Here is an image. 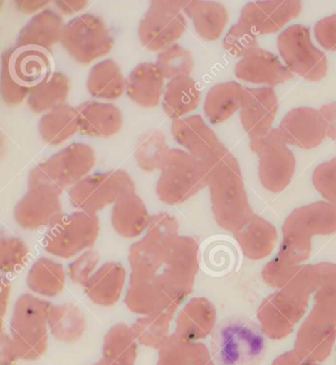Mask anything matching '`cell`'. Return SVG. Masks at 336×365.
Instances as JSON below:
<instances>
[{"mask_svg": "<svg viewBox=\"0 0 336 365\" xmlns=\"http://www.w3.org/2000/svg\"><path fill=\"white\" fill-rule=\"evenodd\" d=\"M202 163L209 180L213 217L220 227L235 234L255 217L240 164L225 146Z\"/></svg>", "mask_w": 336, "mask_h": 365, "instance_id": "cell-2", "label": "cell"}, {"mask_svg": "<svg viewBox=\"0 0 336 365\" xmlns=\"http://www.w3.org/2000/svg\"><path fill=\"white\" fill-rule=\"evenodd\" d=\"M317 289V267L302 266L285 287L263 299L258 307V319L264 335L282 340L291 334L306 312L310 295Z\"/></svg>", "mask_w": 336, "mask_h": 365, "instance_id": "cell-3", "label": "cell"}, {"mask_svg": "<svg viewBox=\"0 0 336 365\" xmlns=\"http://www.w3.org/2000/svg\"><path fill=\"white\" fill-rule=\"evenodd\" d=\"M149 220L147 207L135 192L122 195L112 207V228L122 237H137L147 230Z\"/></svg>", "mask_w": 336, "mask_h": 365, "instance_id": "cell-28", "label": "cell"}, {"mask_svg": "<svg viewBox=\"0 0 336 365\" xmlns=\"http://www.w3.org/2000/svg\"><path fill=\"white\" fill-rule=\"evenodd\" d=\"M70 81L63 73L53 71L48 78L31 90L28 96V106L36 114L48 113L53 108L65 104Z\"/></svg>", "mask_w": 336, "mask_h": 365, "instance_id": "cell-37", "label": "cell"}, {"mask_svg": "<svg viewBox=\"0 0 336 365\" xmlns=\"http://www.w3.org/2000/svg\"><path fill=\"white\" fill-rule=\"evenodd\" d=\"M165 77L157 64H138L127 79V94L132 101L143 108H154L160 102Z\"/></svg>", "mask_w": 336, "mask_h": 365, "instance_id": "cell-27", "label": "cell"}, {"mask_svg": "<svg viewBox=\"0 0 336 365\" xmlns=\"http://www.w3.org/2000/svg\"><path fill=\"white\" fill-rule=\"evenodd\" d=\"M250 145L260 159L258 176L263 187L273 192L285 190L295 173L296 158L279 128H273L260 140H251Z\"/></svg>", "mask_w": 336, "mask_h": 365, "instance_id": "cell-14", "label": "cell"}, {"mask_svg": "<svg viewBox=\"0 0 336 365\" xmlns=\"http://www.w3.org/2000/svg\"><path fill=\"white\" fill-rule=\"evenodd\" d=\"M301 268L302 264L293 266L276 255L263 267L261 276L269 287L280 289L298 274Z\"/></svg>", "mask_w": 336, "mask_h": 365, "instance_id": "cell-45", "label": "cell"}, {"mask_svg": "<svg viewBox=\"0 0 336 365\" xmlns=\"http://www.w3.org/2000/svg\"><path fill=\"white\" fill-rule=\"evenodd\" d=\"M137 344L130 326L115 324L109 329L103 341L101 359L109 365H135Z\"/></svg>", "mask_w": 336, "mask_h": 365, "instance_id": "cell-35", "label": "cell"}, {"mask_svg": "<svg viewBox=\"0 0 336 365\" xmlns=\"http://www.w3.org/2000/svg\"><path fill=\"white\" fill-rule=\"evenodd\" d=\"M207 182L201 161L186 150L171 149L161 168L156 194L164 204H183L207 187Z\"/></svg>", "mask_w": 336, "mask_h": 365, "instance_id": "cell-9", "label": "cell"}, {"mask_svg": "<svg viewBox=\"0 0 336 365\" xmlns=\"http://www.w3.org/2000/svg\"><path fill=\"white\" fill-rule=\"evenodd\" d=\"M48 320L51 335L63 344L80 340L87 328L85 315L73 303L51 305Z\"/></svg>", "mask_w": 336, "mask_h": 365, "instance_id": "cell-33", "label": "cell"}, {"mask_svg": "<svg viewBox=\"0 0 336 365\" xmlns=\"http://www.w3.org/2000/svg\"><path fill=\"white\" fill-rule=\"evenodd\" d=\"M205 365H217L216 364H215L214 361H209V364H206Z\"/></svg>", "mask_w": 336, "mask_h": 365, "instance_id": "cell-56", "label": "cell"}, {"mask_svg": "<svg viewBox=\"0 0 336 365\" xmlns=\"http://www.w3.org/2000/svg\"><path fill=\"white\" fill-rule=\"evenodd\" d=\"M64 20L60 13L45 9L36 14L18 35L17 48H34L50 50L61 42Z\"/></svg>", "mask_w": 336, "mask_h": 365, "instance_id": "cell-26", "label": "cell"}, {"mask_svg": "<svg viewBox=\"0 0 336 365\" xmlns=\"http://www.w3.org/2000/svg\"><path fill=\"white\" fill-rule=\"evenodd\" d=\"M156 64L165 79L171 81L174 77L189 76L194 71V60L191 51L174 43L159 53Z\"/></svg>", "mask_w": 336, "mask_h": 365, "instance_id": "cell-41", "label": "cell"}, {"mask_svg": "<svg viewBox=\"0 0 336 365\" xmlns=\"http://www.w3.org/2000/svg\"><path fill=\"white\" fill-rule=\"evenodd\" d=\"M96 162L95 150L85 143H73L30 171L28 187L46 186L58 194L88 176Z\"/></svg>", "mask_w": 336, "mask_h": 365, "instance_id": "cell-8", "label": "cell"}, {"mask_svg": "<svg viewBox=\"0 0 336 365\" xmlns=\"http://www.w3.org/2000/svg\"><path fill=\"white\" fill-rule=\"evenodd\" d=\"M317 271V289L314 306L336 315V264H315Z\"/></svg>", "mask_w": 336, "mask_h": 365, "instance_id": "cell-42", "label": "cell"}, {"mask_svg": "<svg viewBox=\"0 0 336 365\" xmlns=\"http://www.w3.org/2000/svg\"><path fill=\"white\" fill-rule=\"evenodd\" d=\"M127 271L117 262L102 264L83 285L84 292L94 304L111 307L119 302L124 290Z\"/></svg>", "mask_w": 336, "mask_h": 365, "instance_id": "cell-25", "label": "cell"}, {"mask_svg": "<svg viewBox=\"0 0 336 365\" xmlns=\"http://www.w3.org/2000/svg\"><path fill=\"white\" fill-rule=\"evenodd\" d=\"M315 38L322 48L336 51V14L320 20L315 26Z\"/></svg>", "mask_w": 336, "mask_h": 365, "instance_id": "cell-48", "label": "cell"}, {"mask_svg": "<svg viewBox=\"0 0 336 365\" xmlns=\"http://www.w3.org/2000/svg\"><path fill=\"white\" fill-rule=\"evenodd\" d=\"M100 233L97 215L82 210L61 215L48 227L43 239L46 252L61 259H70L96 243Z\"/></svg>", "mask_w": 336, "mask_h": 365, "instance_id": "cell-10", "label": "cell"}, {"mask_svg": "<svg viewBox=\"0 0 336 365\" xmlns=\"http://www.w3.org/2000/svg\"><path fill=\"white\" fill-rule=\"evenodd\" d=\"M170 150L166 136L161 130H148L140 136L135 145V161L141 170H161Z\"/></svg>", "mask_w": 336, "mask_h": 365, "instance_id": "cell-40", "label": "cell"}, {"mask_svg": "<svg viewBox=\"0 0 336 365\" xmlns=\"http://www.w3.org/2000/svg\"><path fill=\"white\" fill-rule=\"evenodd\" d=\"M61 43L74 61L86 66L109 53L115 41L101 18L86 13L66 23Z\"/></svg>", "mask_w": 336, "mask_h": 365, "instance_id": "cell-11", "label": "cell"}, {"mask_svg": "<svg viewBox=\"0 0 336 365\" xmlns=\"http://www.w3.org/2000/svg\"><path fill=\"white\" fill-rule=\"evenodd\" d=\"M199 253L196 239L179 235L176 217L166 212L151 215L145 235L128 251V310L141 316L176 314L194 289Z\"/></svg>", "mask_w": 336, "mask_h": 365, "instance_id": "cell-1", "label": "cell"}, {"mask_svg": "<svg viewBox=\"0 0 336 365\" xmlns=\"http://www.w3.org/2000/svg\"><path fill=\"white\" fill-rule=\"evenodd\" d=\"M266 353L264 333L251 319H225L212 331L210 354L217 365H258Z\"/></svg>", "mask_w": 336, "mask_h": 365, "instance_id": "cell-5", "label": "cell"}, {"mask_svg": "<svg viewBox=\"0 0 336 365\" xmlns=\"http://www.w3.org/2000/svg\"><path fill=\"white\" fill-rule=\"evenodd\" d=\"M93 365H109V364H106V362L103 361V359H100V361L98 362H96V364H94Z\"/></svg>", "mask_w": 336, "mask_h": 365, "instance_id": "cell-55", "label": "cell"}, {"mask_svg": "<svg viewBox=\"0 0 336 365\" xmlns=\"http://www.w3.org/2000/svg\"><path fill=\"white\" fill-rule=\"evenodd\" d=\"M320 112L327 123V136L336 143V102L324 105Z\"/></svg>", "mask_w": 336, "mask_h": 365, "instance_id": "cell-50", "label": "cell"}, {"mask_svg": "<svg viewBox=\"0 0 336 365\" xmlns=\"http://www.w3.org/2000/svg\"><path fill=\"white\" fill-rule=\"evenodd\" d=\"M279 130L287 145L304 149L319 146L327 136V123L320 110L301 107L290 110L282 119Z\"/></svg>", "mask_w": 336, "mask_h": 365, "instance_id": "cell-20", "label": "cell"}, {"mask_svg": "<svg viewBox=\"0 0 336 365\" xmlns=\"http://www.w3.org/2000/svg\"><path fill=\"white\" fill-rule=\"evenodd\" d=\"M135 192V182L124 170L88 175L69 190V200L78 210L97 215L122 195Z\"/></svg>", "mask_w": 336, "mask_h": 365, "instance_id": "cell-12", "label": "cell"}, {"mask_svg": "<svg viewBox=\"0 0 336 365\" xmlns=\"http://www.w3.org/2000/svg\"><path fill=\"white\" fill-rule=\"evenodd\" d=\"M99 261L100 256L96 251L87 250L84 252L75 261L69 264L68 268L69 279L73 284H85L87 280L93 276Z\"/></svg>", "mask_w": 336, "mask_h": 365, "instance_id": "cell-47", "label": "cell"}, {"mask_svg": "<svg viewBox=\"0 0 336 365\" xmlns=\"http://www.w3.org/2000/svg\"><path fill=\"white\" fill-rule=\"evenodd\" d=\"M312 181L324 199L336 205V158L317 166Z\"/></svg>", "mask_w": 336, "mask_h": 365, "instance_id": "cell-46", "label": "cell"}, {"mask_svg": "<svg viewBox=\"0 0 336 365\" xmlns=\"http://www.w3.org/2000/svg\"><path fill=\"white\" fill-rule=\"evenodd\" d=\"M61 194L46 186L28 187L24 197L14 207V220L25 230L48 227L63 212Z\"/></svg>", "mask_w": 336, "mask_h": 365, "instance_id": "cell-17", "label": "cell"}, {"mask_svg": "<svg viewBox=\"0 0 336 365\" xmlns=\"http://www.w3.org/2000/svg\"><path fill=\"white\" fill-rule=\"evenodd\" d=\"M223 47L231 56L243 58L248 51L258 48V38L256 35L238 22L230 28L223 38Z\"/></svg>", "mask_w": 336, "mask_h": 365, "instance_id": "cell-44", "label": "cell"}, {"mask_svg": "<svg viewBox=\"0 0 336 365\" xmlns=\"http://www.w3.org/2000/svg\"><path fill=\"white\" fill-rule=\"evenodd\" d=\"M246 87L235 81L223 82L209 89L204 101V113L213 125L229 119L242 107Z\"/></svg>", "mask_w": 336, "mask_h": 365, "instance_id": "cell-31", "label": "cell"}, {"mask_svg": "<svg viewBox=\"0 0 336 365\" xmlns=\"http://www.w3.org/2000/svg\"><path fill=\"white\" fill-rule=\"evenodd\" d=\"M235 76L240 81L273 87L292 79L293 73L281 63L278 56L258 47L248 51L238 61Z\"/></svg>", "mask_w": 336, "mask_h": 365, "instance_id": "cell-22", "label": "cell"}, {"mask_svg": "<svg viewBox=\"0 0 336 365\" xmlns=\"http://www.w3.org/2000/svg\"><path fill=\"white\" fill-rule=\"evenodd\" d=\"M199 86L191 76L174 77L167 83L163 109L170 119L176 120L184 118L199 107Z\"/></svg>", "mask_w": 336, "mask_h": 365, "instance_id": "cell-32", "label": "cell"}, {"mask_svg": "<svg viewBox=\"0 0 336 365\" xmlns=\"http://www.w3.org/2000/svg\"><path fill=\"white\" fill-rule=\"evenodd\" d=\"M11 292V282L6 277H1V292H0V311H1V319L4 321L9 307V295Z\"/></svg>", "mask_w": 336, "mask_h": 365, "instance_id": "cell-54", "label": "cell"}, {"mask_svg": "<svg viewBox=\"0 0 336 365\" xmlns=\"http://www.w3.org/2000/svg\"><path fill=\"white\" fill-rule=\"evenodd\" d=\"M51 303L35 295H20L13 307L9 330L20 359L35 361L46 354Z\"/></svg>", "mask_w": 336, "mask_h": 365, "instance_id": "cell-7", "label": "cell"}, {"mask_svg": "<svg viewBox=\"0 0 336 365\" xmlns=\"http://www.w3.org/2000/svg\"><path fill=\"white\" fill-rule=\"evenodd\" d=\"M183 4L184 1H151L138 26V37L147 50H166L184 35L187 20Z\"/></svg>", "mask_w": 336, "mask_h": 365, "instance_id": "cell-15", "label": "cell"}, {"mask_svg": "<svg viewBox=\"0 0 336 365\" xmlns=\"http://www.w3.org/2000/svg\"><path fill=\"white\" fill-rule=\"evenodd\" d=\"M335 341L336 315L313 306L297 333L294 351L305 359L319 364L330 356Z\"/></svg>", "mask_w": 336, "mask_h": 365, "instance_id": "cell-16", "label": "cell"}, {"mask_svg": "<svg viewBox=\"0 0 336 365\" xmlns=\"http://www.w3.org/2000/svg\"><path fill=\"white\" fill-rule=\"evenodd\" d=\"M76 110L78 132L92 138L117 135L124 123L122 110L110 103L87 101Z\"/></svg>", "mask_w": 336, "mask_h": 365, "instance_id": "cell-24", "label": "cell"}, {"mask_svg": "<svg viewBox=\"0 0 336 365\" xmlns=\"http://www.w3.org/2000/svg\"><path fill=\"white\" fill-rule=\"evenodd\" d=\"M50 1H41V0H34V1H28V0H18L15 1V7L18 11L26 13V14H32L38 11V10L45 9Z\"/></svg>", "mask_w": 336, "mask_h": 365, "instance_id": "cell-53", "label": "cell"}, {"mask_svg": "<svg viewBox=\"0 0 336 365\" xmlns=\"http://www.w3.org/2000/svg\"><path fill=\"white\" fill-rule=\"evenodd\" d=\"M271 365H320L297 354L294 349L277 356Z\"/></svg>", "mask_w": 336, "mask_h": 365, "instance_id": "cell-51", "label": "cell"}, {"mask_svg": "<svg viewBox=\"0 0 336 365\" xmlns=\"http://www.w3.org/2000/svg\"><path fill=\"white\" fill-rule=\"evenodd\" d=\"M19 359L11 336L5 333L2 327L0 335V365H15Z\"/></svg>", "mask_w": 336, "mask_h": 365, "instance_id": "cell-49", "label": "cell"}, {"mask_svg": "<svg viewBox=\"0 0 336 365\" xmlns=\"http://www.w3.org/2000/svg\"><path fill=\"white\" fill-rule=\"evenodd\" d=\"M156 365H167L165 364H162V362H160V361H157V364Z\"/></svg>", "mask_w": 336, "mask_h": 365, "instance_id": "cell-57", "label": "cell"}, {"mask_svg": "<svg viewBox=\"0 0 336 365\" xmlns=\"http://www.w3.org/2000/svg\"><path fill=\"white\" fill-rule=\"evenodd\" d=\"M53 61L48 51L15 48L1 58L0 94L7 106H19L31 90L53 73Z\"/></svg>", "mask_w": 336, "mask_h": 365, "instance_id": "cell-6", "label": "cell"}, {"mask_svg": "<svg viewBox=\"0 0 336 365\" xmlns=\"http://www.w3.org/2000/svg\"><path fill=\"white\" fill-rule=\"evenodd\" d=\"M171 133L174 140L186 148L187 153L201 162L212 158L224 146L199 115L173 120Z\"/></svg>", "mask_w": 336, "mask_h": 365, "instance_id": "cell-21", "label": "cell"}, {"mask_svg": "<svg viewBox=\"0 0 336 365\" xmlns=\"http://www.w3.org/2000/svg\"><path fill=\"white\" fill-rule=\"evenodd\" d=\"M235 238L243 255L251 259H261L273 252L277 241V231L268 220L255 215L242 230L235 233Z\"/></svg>", "mask_w": 336, "mask_h": 365, "instance_id": "cell-30", "label": "cell"}, {"mask_svg": "<svg viewBox=\"0 0 336 365\" xmlns=\"http://www.w3.org/2000/svg\"><path fill=\"white\" fill-rule=\"evenodd\" d=\"M87 89L95 98L117 99L127 90V81L117 63L105 60L95 64L87 77Z\"/></svg>", "mask_w": 336, "mask_h": 365, "instance_id": "cell-36", "label": "cell"}, {"mask_svg": "<svg viewBox=\"0 0 336 365\" xmlns=\"http://www.w3.org/2000/svg\"><path fill=\"white\" fill-rule=\"evenodd\" d=\"M56 9L65 15H73L83 11L88 7V1H56Z\"/></svg>", "mask_w": 336, "mask_h": 365, "instance_id": "cell-52", "label": "cell"}, {"mask_svg": "<svg viewBox=\"0 0 336 365\" xmlns=\"http://www.w3.org/2000/svg\"><path fill=\"white\" fill-rule=\"evenodd\" d=\"M335 232L336 205L315 202L296 208L282 226L283 241L277 256L293 266H300L311 254L313 236Z\"/></svg>", "mask_w": 336, "mask_h": 365, "instance_id": "cell-4", "label": "cell"}, {"mask_svg": "<svg viewBox=\"0 0 336 365\" xmlns=\"http://www.w3.org/2000/svg\"><path fill=\"white\" fill-rule=\"evenodd\" d=\"M27 285L38 295L58 297L63 292L65 285V271L63 264L48 258L37 259L28 272Z\"/></svg>", "mask_w": 336, "mask_h": 365, "instance_id": "cell-38", "label": "cell"}, {"mask_svg": "<svg viewBox=\"0 0 336 365\" xmlns=\"http://www.w3.org/2000/svg\"><path fill=\"white\" fill-rule=\"evenodd\" d=\"M183 12L194 22L197 35L207 42L220 38L229 19L224 5L215 1H184Z\"/></svg>", "mask_w": 336, "mask_h": 365, "instance_id": "cell-29", "label": "cell"}, {"mask_svg": "<svg viewBox=\"0 0 336 365\" xmlns=\"http://www.w3.org/2000/svg\"><path fill=\"white\" fill-rule=\"evenodd\" d=\"M278 110V99L271 87L246 88L240 120L250 140H260L268 135Z\"/></svg>", "mask_w": 336, "mask_h": 365, "instance_id": "cell-19", "label": "cell"}, {"mask_svg": "<svg viewBox=\"0 0 336 365\" xmlns=\"http://www.w3.org/2000/svg\"><path fill=\"white\" fill-rule=\"evenodd\" d=\"M216 308L205 297L189 300L176 319L174 334L189 341H199L211 335L216 327Z\"/></svg>", "mask_w": 336, "mask_h": 365, "instance_id": "cell-23", "label": "cell"}, {"mask_svg": "<svg viewBox=\"0 0 336 365\" xmlns=\"http://www.w3.org/2000/svg\"><path fill=\"white\" fill-rule=\"evenodd\" d=\"M78 132L76 108L63 104L43 115L38 122V133L48 145L63 143Z\"/></svg>", "mask_w": 336, "mask_h": 365, "instance_id": "cell-34", "label": "cell"}, {"mask_svg": "<svg viewBox=\"0 0 336 365\" xmlns=\"http://www.w3.org/2000/svg\"><path fill=\"white\" fill-rule=\"evenodd\" d=\"M301 11L302 2L296 0L248 2L241 10L238 23L256 36L273 34Z\"/></svg>", "mask_w": 336, "mask_h": 365, "instance_id": "cell-18", "label": "cell"}, {"mask_svg": "<svg viewBox=\"0 0 336 365\" xmlns=\"http://www.w3.org/2000/svg\"><path fill=\"white\" fill-rule=\"evenodd\" d=\"M277 48L287 68L310 81H320L327 73V58L312 43L309 28L290 26L277 38Z\"/></svg>", "mask_w": 336, "mask_h": 365, "instance_id": "cell-13", "label": "cell"}, {"mask_svg": "<svg viewBox=\"0 0 336 365\" xmlns=\"http://www.w3.org/2000/svg\"><path fill=\"white\" fill-rule=\"evenodd\" d=\"M29 247L21 238L1 236L0 239V269L2 274L20 271L29 258Z\"/></svg>", "mask_w": 336, "mask_h": 365, "instance_id": "cell-43", "label": "cell"}, {"mask_svg": "<svg viewBox=\"0 0 336 365\" xmlns=\"http://www.w3.org/2000/svg\"><path fill=\"white\" fill-rule=\"evenodd\" d=\"M174 316L169 312L141 316L130 326L137 343L159 351L170 338V324Z\"/></svg>", "mask_w": 336, "mask_h": 365, "instance_id": "cell-39", "label": "cell"}]
</instances>
